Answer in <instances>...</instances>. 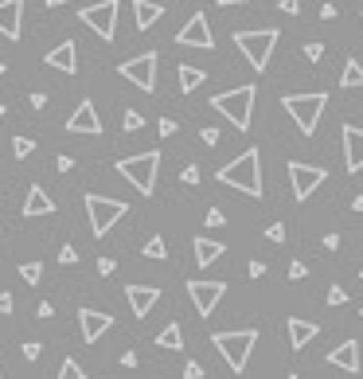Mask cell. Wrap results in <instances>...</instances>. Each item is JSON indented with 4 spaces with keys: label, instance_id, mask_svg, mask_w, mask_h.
Listing matches in <instances>:
<instances>
[{
    "label": "cell",
    "instance_id": "1",
    "mask_svg": "<svg viewBox=\"0 0 363 379\" xmlns=\"http://www.w3.org/2000/svg\"><path fill=\"white\" fill-rule=\"evenodd\" d=\"M258 164H262L258 149H246V153H238L230 164H223L215 176H219V184H227V188H235V192H246V196L258 200L262 196V168Z\"/></svg>",
    "mask_w": 363,
    "mask_h": 379
},
{
    "label": "cell",
    "instance_id": "2",
    "mask_svg": "<svg viewBox=\"0 0 363 379\" xmlns=\"http://www.w3.org/2000/svg\"><path fill=\"white\" fill-rule=\"evenodd\" d=\"M254 98H258V90L246 82V86H235V90L215 94V98H211V110H219L230 126L246 133V129H250V118H254Z\"/></svg>",
    "mask_w": 363,
    "mask_h": 379
},
{
    "label": "cell",
    "instance_id": "3",
    "mask_svg": "<svg viewBox=\"0 0 363 379\" xmlns=\"http://www.w3.org/2000/svg\"><path fill=\"white\" fill-rule=\"evenodd\" d=\"M211 344L219 348V356L227 360L230 372H246V364H250V352H254V344H258V328H235V333H215V336H211Z\"/></svg>",
    "mask_w": 363,
    "mask_h": 379
},
{
    "label": "cell",
    "instance_id": "4",
    "mask_svg": "<svg viewBox=\"0 0 363 379\" xmlns=\"http://www.w3.org/2000/svg\"><path fill=\"white\" fill-rule=\"evenodd\" d=\"M282 106L297 121V129H301L305 137H312L320 126V113H324V106H328V94H320V90H312V94H285Z\"/></svg>",
    "mask_w": 363,
    "mask_h": 379
},
{
    "label": "cell",
    "instance_id": "5",
    "mask_svg": "<svg viewBox=\"0 0 363 379\" xmlns=\"http://www.w3.org/2000/svg\"><path fill=\"white\" fill-rule=\"evenodd\" d=\"M282 39V31L277 28H258V31H235V47L246 55V63H250L254 71H266L270 55H274V44Z\"/></svg>",
    "mask_w": 363,
    "mask_h": 379
},
{
    "label": "cell",
    "instance_id": "6",
    "mask_svg": "<svg viewBox=\"0 0 363 379\" xmlns=\"http://www.w3.org/2000/svg\"><path fill=\"white\" fill-rule=\"evenodd\" d=\"M156 168H160V153H156V149L118 161V172H121V176H126L141 196H153V192H156Z\"/></svg>",
    "mask_w": 363,
    "mask_h": 379
},
{
    "label": "cell",
    "instance_id": "7",
    "mask_svg": "<svg viewBox=\"0 0 363 379\" xmlns=\"http://www.w3.org/2000/svg\"><path fill=\"white\" fill-rule=\"evenodd\" d=\"M126 200H110V196H86V216H90V231H94L98 238L110 235V227L118 223V219H126Z\"/></svg>",
    "mask_w": 363,
    "mask_h": 379
},
{
    "label": "cell",
    "instance_id": "8",
    "mask_svg": "<svg viewBox=\"0 0 363 379\" xmlns=\"http://www.w3.org/2000/svg\"><path fill=\"white\" fill-rule=\"evenodd\" d=\"M78 20L86 24L98 39H106V44H110V39L118 36V0H98V4H86L78 12Z\"/></svg>",
    "mask_w": 363,
    "mask_h": 379
},
{
    "label": "cell",
    "instance_id": "9",
    "mask_svg": "<svg viewBox=\"0 0 363 379\" xmlns=\"http://www.w3.org/2000/svg\"><path fill=\"white\" fill-rule=\"evenodd\" d=\"M324 180H328V168H317V164H305V161H290V184H293L297 203L309 200Z\"/></svg>",
    "mask_w": 363,
    "mask_h": 379
},
{
    "label": "cell",
    "instance_id": "10",
    "mask_svg": "<svg viewBox=\"0 0 363 379\" xmlns=\"http://www.w3.org/2000/svg\"><path fill=\"white\" fill-rule=\"evenodd\" d=\"M118 75H126V82H133L137 90L153 94L156 90V51H145V55H137V59H126L118 67Z\"/></svg>",
    "mask_w": 363,
    "mask_h": 379
},
{
    "label": "cell",
    "instance_id": "11",
    "mask_svg": "<svg viewBox=\"0 0 363 379\" xmlns=\"http://www.w3.org/2000/svg\"><path fill=\"white\" fill-rule=\"evenodd\" d=\"M223 293H227V282H188V298H192L200 317H211V313H215Z\"/></svg>",
    "mask_w": 363,
    "mask_h": 379
},
{
    "label": "cell",
    "instance_id": "12",
    "mask_svg": "<svg viewBox=\"0 0 363 379\" xmlns=\"http://www.w3.org/2000/svg\"><path fill=\"white\" fill-rule=\"evenodd\" d=\"M67 133L102 137V118H98V110H94V102H90V98H82V102L74 106V113L67 118Z\"/></svg>",
    "mask_w": 363,
    "mask_h": 379
},
{
    "label": "cell",
    "instance_id": "13",
    "mask_svg": "<svg viewBox=\"0 0 363 379\" xmlns=\"http://www.w3.org/2000/svg\"><path fill=\"white\" fill-rule=\"evenodd\" d=\"M176 44H184V47H215V39H211V24H208V16L203 12H192V20L184 24V28L176 31Z\"/></svg>",
    "mask_w": 363,
    "mask_h": 379
},
{
    "label": "cell",
    "instance_id": "14",
    "mask_svg": "<svg viewBox=\"0 0 363 379\" xmlns=\"http://www.w3.org/2000/svg\"><path fill=\"white\" fill-rule=\"evenodd\" d=\"M78 325H82V340L94 344L113 328V317L110 313H98V309H78Z\"/></svg>",
    "mask_w": 363,
    "mask_h": 379
},
{
    "label": "cell",
    "instance_id": "15",
    "mask_svg": "<svg viewBox=\"0 0 363 379\" xmlns=\"http://www.w3.org/2000/svg\"><path fill=\"white\" fill-rule=\"evenodd\" d=\"M24 31V0H0V36L20 39Z\"/></svg>",
    "mask_w": 363,
    "mask_h": 379
},
{
    "label": "cell",
    "instance_id": "16",
    "mask_svg": "<svg viewBox=\"0 0 363 379\" xmlns=\"http://www.w3.org/2000/svg\"><path fill=\"white\" fill-rule=\"evenodd\" d=\"M126 301H129V309H133V317H148L153 305L160 301V290H156V285H126Z\"/></svg>",
    "mask_w": 363,
    "mask_h": 379
},
{
    "label": "cell",
    "instance_id": "17",
    "mask_svg": "<svg viewBox=\"0 0 363 379\" xmlns=\"http://www.w3.org/2000/svg\"><path fill=\"white\" fill-rule=\"evenodd\" d=\"M44 59H47V67L63 71V75H74V71H78V47H74V39H63V44L51 47Z\"/></svg>",
    "mask_w": 363,
    "mask_h": 379
},
{
    "label": "cell",
    "instance_id": "18",
    "mask_svg": "<svg viewBox=\"0 0 363 379\" xmlns=\"http://www.w3.org/2000/svg\"><path fill=\"white\" fill-rule=\"evenodd\" d=\"M344 161H348V172H363V129L344 126Z\"/></svg>",
    "mask_w": 363,
    "mask_h": 379
},
{
    "label": "cell",
    "instance_id": "19",
    "mask_svg": "<svg viewBox=\"0 0 363 379\" xmlns=\"http://www.w3.org/2000/svg\"><path fill=\"white\" fill-rule=\"evenodd\" d=\"M328 364L340 368V372H352V375H356V372H359V340L336 344V348L328 352Z\"/></svg>",
    "mask_w": 363,
    "mask_h": 379
},
{
    "label": "cell",
    "instance_id": "20",
    "mask_svg": "<svg viewBox=\"0 0 363 379\" xmlns=\"http://www.w3.org/2000/svg\"><path fill=\"white\" fill-rule=\"evenodd\" d=\"M51 211H55V200H51V196H47L39 184H31V188H28V200H24V216L36 219V216H51Z\"/></svg>",
    "mask_w": 363,
    "mask_h": 379
},
{
    "label": "cell",
    "instance_id": "21",
    "mask_svg": "<svg viewBox=\"0 0 363 379\" xmlns=\"http://www.w3.org/2000/svg\"><path fill=\"white\" fill-rule=\"evenodd\" d=\"M320 333V325H312V320H301V317H290V344L293 352H301L305 344H312Z\"/></svg>",
    "mask_w": 363,
    "mask_h": 379
},
{
    "label": "cell",
    "instance_id": "22",
    "mask_svg": "<svg viewBox=\"0 0 363 379\" xmlns=\"http://www.w3.org/2000/svg\"><path fill=\"white\" fill-rule=\"evenodd\" d=\"M164 16V8L156 0H133V20H137V31H148L156 20Z\"/></svg>",
    "mask_w": 363,
    "mask_h": 379
},
{
    "label": "cell",
    "instance_id": "23",
    "mask_svg": "<svg viewBox=\"0 0 363 379\" xmlns=\"http://www.w3.org/2000/svg\"><path fill=\"white\" fill-rule=\"evenodd\" d=\"M195 262H200V266H211V262H219L223 258V251H227V246H223V243H215V238H195Z\"/></svg>",
    "mask_w": 363,
    "mask_h": 379
},
{
    "label": "cell",
    "instance_id": "24",
    "mask_svg": "<svg viewBox=\"0 0 363 379\" xmlns=\"http://www.w3.org/2000/svg\"><path fill=\"white\" fill-rule=\"evenodd\" d=\"M176 75H180V90H184V94H192L195 86H203L208 71H203V67H192V63H184V67H180Z\"/></svg>",
    "mask_w": 363,
    "mask_h": 379
},
{
    "label": "cell",
    "instance_id": "25",
    "mask_svg": "<svg viewBox=\"0 0 363 379\" xmlns=\"http://www.w3.org/2000/svg\"><path fill=\"white\" fill-rule=\"evenodd\" d=\"M156 344H160V348H172V352H180V348H184V333H180V325H176V320L160 328V336H156Z\"/></svg>",
    "mask_w": 363,
    "mask_h": 379
},
{
    "label": "cell",
    "instance_id": "26",
    "mask_svg": "<svg viewBox=\"0 0 363 379\" xmlns=\"http://www.w3.org/2000/svg\"><path fill=\"white\" fill-rule=\"evenodd\" d=\"M340 86H344V90H356V86H363V63H359V59H348V63H344Z\"/></svg>",
    "mask_w": 363,
    "mask_h": 379
},
{
    "label": "cell",
    "instance_id": "27",
    "mask_svg": "<svg viewBox=\"0 0 363 379\" xmlns=\"http://www.w3.org/2000/svg\"><path fill=\"white\" fill-rule=\"evenodd\" d=\"M145 258H156V262H160V258H168V246H164V238L160 235H153V238H148V243H145Z\"/></svg>",
    "mask_w": 363,
    "mask_h": 379
},
{
    "label": "cell",
    "instance_id": "28",
    "mask_svg": "<svg viewBox=\"0 0 363 379\" xmlns=\"http://www.w3.org/2000/svg\"><path fill=\"white\" fill-rule=\"evenodd\" d=\"M55 379H86V372H82V368H78V360H63V368H59V375H55Z\"/></svg>",
    "mask_w": 363,
    "mask_h": 379
},
{
    "label": "cell",
    "instance_id": "29",
    "mask_svg": "<svg viewBox=\"0 0 363 379\" xmlns=\"http://www.w3.org/2000/svg\"><path fill=\"white\" fill-rule=\"evenodd\" d=\"M141 126H145V118H141L137 110H126V113H121V129H126V133H137Z\"/></svg>",
    "mask_w": 363,
    "mask_h": 379
},
{
    "label": "cell",
    "instance_id": "30",
    "mask_svg": "<svg viewBox=\"0 0 363 379\" xmlns=\"http://www.w3.org/2000/svg\"><path fill=\"white\" fill-rule=\"evenodd\" d=\"M20 278H24L28 285H36L39 278H44V266H39V262H24V266H20Z\"/></svg>",
    "mask_w": 363,
    "mask_h": 379
},
{
    "label": "cell",
    "instance_id": "31",
    "mask_svg": "<svg viewBox=\"0 0 363 379\" xmlns=\"http://www.w3.org/2000/svg\"><path fill=\"white\" fill-rule=\"evenodd\" d=\"M31 149H36V141H31V137H16V141H12V153L20 156V161H24V156H28Z\"/></svg>",
    "mask_w": 363,
    "mask_h": 379
},
{
    "label": "cell",
    "instance_id": "32",
    "mask_svg": "<svg viewBox=\"0 0 363 379\" xmlns=\"http://www.w3.org/2000/svg\"><path fill=\"white\" fill-rule=\"evenodd\" d=\"M320 55H324V44H317V39L305 44V59H309V63H320Z\"/></svg>",
    "mask_w": 363,
    "mask_h": 379
},
{
    "label": "cell",
    "instance_id": "33",
    "mask_svg": "<svg viewBox=\"0 0 363 379\" xmlns=\"http://www.w3.org/2000/svg\"><path fill=\"white\" fill-rule=\"evenodd\" d=\"M266 238H270V243H285V223H270Z\"/></svg>",
    "mask_w": 363,
    "mask_h": 379
},
{
    "label": "cell",
    "instance_id": "34",
    "mask_svg": "<svg viewBox=\"0 0 363 379\" xmlns=\"http://www.w3.org/2000/svg\"><path fill=\"white\" fill-rule=\"evenodd\" d=\"M20 352H24V360H39V352H44V344H39V340H28Z\"/></svg>",
    "mask_w": 363,
    "mask_h": 379
},
{
    "label": "cell",
    "instance_id": "35",
    "mask_svg": "<svg viewBox=\"0 0 363 379\" xmlns=\"http://www.w3.org/2000/svg\"><path fill=\"white\" fill-rule=\"evenodd\" d=\"M348 301V290H344V285H332V290H328V305H344Z\"/></svg>",
    "mask_w": 363,
    "mask_h": 379
},
{
    "label": "cell",
    "instance_id": "36",
    "mask_svg": "<svg viewBox=\"0 0 363 379\" xmlns=\"http://www.w3.org/2000/svg\"><path fill=\"white\" fill-rule=\"evenodd\" d=\"M59 262H63V266H74V262H78V251H74V246H63V251H59Z\"/></svg>",
    "mask_w": 363,
    "mask_h": 379
},
{
    "label": "cell",
    "instance_id": "37",
    "mask_svg": "<svg viewBox=\"0 0 363 379\" xmlns=\"http://www.w3.org/2000/svg\"><path fill=\"white\" fill-rule=\"evenodd\" d=\"M200 137H203V145H219V137H223V133H219L215 126H203V133H200Z\"/></svg>",
    "mask_w": 363,
    "mask_h": 379
},
{
    "label": "cell",
    "instance_id": "38",
    "mask_svg": "<svg viewBox=\"0 0 363 379\" xmlns=\"http://www.w3.org/2000/svg\"><path fill=\"white\" fill-rule=\"evenodd\" d=\"M180 180H184V184H200V168H195V164H188V168L180 172Z\"/></svg>",
    "mask_w": 363,
    "mask_h": 379
},
{
    "label": "cell",
    "instance_id": "39",
    "mask_svg": "<svg viewBox=\"0 0 363 379\" xmlns=\"http://www.w3.org/2000/svg\"><path fill=\"white\" fill-rule=\"evenodd\" d=\"M184 379H203V368L195 364V360H188V364H184Z\"/></svg>",
    "mask_w": 363,
    "mask_h": 379
},
{
    "label": "cell",
    "instance_id": "40",
    "mask_svg": "<svg viewBox=\"0 0 363 379\" xmlns=\"http://www.w3.org/2000/svg\"><path fill=\"white\" fill-rule=\"evenodd\" d=\"M113 270H118V262H113V258H98V274H102V278H110Z\"/></svg>",
    "mask_w": 363,
    "mask_h": 379
},
{
    "label": "cell",
    "instance_id": "41",
    "mask_svg": "<svg viewBox=\"0 0 363 379\" xmlns=\"http://www.w3.org/2000/svg\"><path fill=\"white\" fill-rule=\"evenodd\" d=\"M277 8H282L285 16H297L301 12V0H277Z\"/></svg>",
    "mask_w": 363,
    "mask_h": 379
},
{
    "label": "cell",
    "instance_id": "42",
    "mask_svg": "<svg viewBox=\"0 0 363 379\" xmlns=\"http://www.w3.org/2000/svg\"><path fill=\"white\" fill-rule=\"evenodd\" d=\"M305 274H309V266H305V262H290V278H293V282H301Z\"/></svg>",
    "mask_w": 363,
    "mask_h": 379
},
{
    "label": "cell",
    "instance_id": "43",
    "mask_svg": "<svg viewBox=\"0 0 363 379\" xmlns=\"http://www.w3.org/2000/svg\"><path fill=\"white\" fill-rule=\"evenodd\" d=\"M223 223H227V216H223L219 208H211L208 211V227H223Z\"/></svg>",
    "mask_w": 363,
    "mask_h": 379
},
{
    "label": "cell",
    "instance_id": "44",
    "mask_svg": "<svg viewBox=\"0 0 363 379\" xmlns=\"http://www.w3.org/2000/svg\"><path fill=\"white\" fill-rule=\"evenodd\" d=\"M336 16H340V12H336V4H328V0H324V4H320V20H336Z\"/></svg>",
    "mask_w": 363,
    "mask_h": 379
},
{
    "label": "cell",
    "instance_id": "45",
    "mask_svg": "<svg viewBox=\"0 0 363 379\" xmlns=\"http://www.w3.org/2000/svg\"><path fill=\"white\" fill-rule=\"evenodd\" d=\"M172 133H176V121H172V118H160V137H172Z\"/></svg>",
    "mask_w": 363,
    "mask_h": 379
},
{
    "label": "cell",
    "instance_id": "46",
    "mask_svg": "<svg viewBox=\"0 0 363 379\" xmlns=\"http://www.w3.org/2000/svg\"><path fill=\"white\" fill-rule=\"evenodd\" d=\"M12 309H16L12 293H0V313H12Z\"/></svg>",
    "mask_w": 363,
    "mask_h": 379
},
{
    "label": "cell",
    "instance_id": "47",
    "mask_svg": "<svg viewBox=\"0 0 363 379\" xmlns=\"http://www.w3.org/2000/svg\"><path fill=\"white\" fill-rule=\"evenodd\" d=\"M55 168H59V172H71V168H74V156H59V161H55Z\"/></svg>",
    "mask_w": 363,
    "mask_h": 379
},
{
    "label": "cell",
    "instance_id": "48",
    "mask_svg": "<svg viewBox=\"0 0 363 379\" xmlns=\"http://www.w3.org/2000/svg\"><path fill=\"white\" fill-rule=\"evenodd\" d=\"M324 246H328V251H336V246H340V235H336V231H328V235H324Z\"/></svg>",
    "mask_w": 363,
    "mask_h": 379
},
{
    "label": "cell",
    "instance_id": "49",
    "mask_svg": "<svg viewBox=\"0 0 363 379\" xmlns=\"http://www.w3.org/2000/svg\"><path fill=\"white\" fill-rule=\"evenodd\" d=\"M246 270H250V278H262V274H266V262H250Z\"/></svg>",
    "mask_w": 363,
    "mask_h": 379
},
{
    "label": "cell",
    "instance_id": "50",
    "mask_svg": "<svg viewBox=\"0 0 363 379\" xmlns=\"http://www.w3.org/2000/svg\"><path fill=\"white\" fill-rule=\"evenodd\" d=\"M39 317H44V320H47V317H55V305H51V301H44V305H39Z\"/></svg>",
    "mask_w": 363,
    "mask_h": 379
},
{
    "label": "cell",
    "instance_id": "51",
    "mask_svg": "<svg viewBox=\"0 0 363 379\" xmlns=\"http://www.w3.org/2000/svg\"><path fill=\"white\" fill-rule=\"evenodd\" d=\"M223 8H230V4H250V0H219Z\"/></svg>",
    "mask_w": 363,
    "mask_h": 379
},
{
    "label": "cell",
    "instance_id": "52",
    "mask_svg": "<svg viewBox=\"0 0 363 379\" xmlns=\"http://www.w3.org/2000/svg\"><path fill=\"white\" fill-rule=\"evenodd\" d=\"M352 211H363V196H356V200H352Z\"/></svg>",
    "mask_w": 363,
    "mask_h": 379
},
{
    "label": "cell",
    "instance_id": "53",
    "mask_svg": "<svg viewBox=\"0 0 363 379\" xmlns=\"http://www.w3.org/2000/svg\"><path fill=\"white\" fill-rule=\"evenodd\" d=\"M63 4V0H47V8H59Z\"/></svg>",
    "mask_w": 363,
    "mask_h": 379
},
{
    "label": "cell",
    "instance_id": "54",
    "mask_svg": "<svg viewBox=\"0 0 363 379\" xmlns=\"http://www.w3.org/2000/svg\"><path fill=\"white\" fill-rule=\"evenodd\" d=\"M0 75H8V67H4V59H0Z\"/></svg>",
    "mask_w": 363,
    "mask_h": 379
},
{
    "label": "cell",
    "instance_id": "55",
    "mask_svg": "<svg viewBox=\"0 0 363 379\" xmlns=\"http://www.w3.org/2000/svg\"><path fill=\"white\" fill-rule=\"evenodd\" d=\"M0 118H4V106H0Z\"/></svg>",
    "mask_w": 363,
    "mask_h": 379
},
{
    "label": "cell",
    "instance_id": "56",
    "mask_svg": "<svg viewBox=\"0 0 363 379\" xmlns=\"http://www.w3.org/2000/svg\"><path fill=\"white\" fill-rule=\"evenodd\" d=\"M290 379H301V375H290Z\"/></svg>",
    "mask_w": 363,
    "mask_h": 379
},
{
    "label": "cell",
    "instance_id": "57",
    "mask_svg": "<svg viewBox=\"0 0 363 379\" xmlns=\"http://www.w3.org/2000/svg\"><path fill=\"white\" fill-rule=\"evenodd\" d=\"M359 278H363V266H359Z\"/></svg>",
    "mask_w": 363,
    "mask_h": 379
},
{
    "label": "cell",
    "instance_id": "58",
    "mask_svg": "<svg viewBox=\"0 0 363 379\" xmlns=\"http://www.w3.org/2000/svg\"><path fill=\"white\" fill-rule=\"evenodd\" d=\"M359 20H363V12H359Z\"/></svg>",
    "mask_w": 363,
    "mask_h": 379
}]
</instances>
